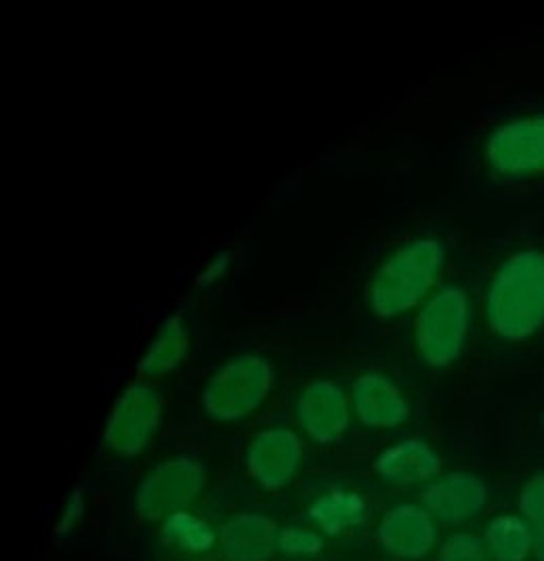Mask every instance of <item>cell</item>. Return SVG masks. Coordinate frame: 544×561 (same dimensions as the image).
I'll return each mask as SVG.
<instances>
[{
  "mask_svg": "<svg viewBox=\"0 0 544 561\" xmlns=\"http://www.w3.org/2000/svg\"><path fill=\"white\" fill-rule=\"evenodd\" d=\"M438 561H493V558L479 536L459 533L441 545Z\"/></svg>",
  "mask_w": 544,
  "mask_h": 561,
  "instance_id": "ffe728a7",
  "label": "cell"
},
{
  "mask_svg": "<svg viewBox=\"0 0 544 561\" xmlns=\"http://www.w3.org/2000/svg\"><path fill=\"white\" fill-rule=\"evenodd\" d=\"M473 299L459 282L441 284L416 311L413 345L418 359L431 370H448L465 356L473 329Z\"/></svg>",
  "mask_w": 544,
  "mask_h": 561,
  "instance_id": "3957f363",
  "label": "cell"
},
{
  "mask_svg": "<svg viewBox=\"0 0 544 561\" xmlns=\"http://www.w3.org/2000/svg\"><path fill=\"white\" fill-rule=\"evenodd\" d=\"M448 249L436 236H416L391 251L368 284V307L379 320L418 311L440 288Z\"/></svg>",
  "mask_w": 544,
  "mask_h": 561,
  "instance_id": "7a4b0ae2",
  "label": "cell"
},
{
  "mask_svg": "<svg viewBox=\"0 0 544 561\" xmlns=\"http://www.w3.org/2000/svg\"><path fill=\"white\" fill-rule=\"evenodd\" d=\"M484 545L493 561H528L534 556V536L528 522L518 515H496L484 533Z\"/></svg>",
  "mask_w": 544,
  "mask_h": 561,
  "instance_id": "e0dca14e",
  "label": "cell"
},
{
  "mask_svg": "<svg viewBox=\"0 0 544 561\" xmlns=\"http://www.w3.org/2000/svg\"><path fill=\"white\" fill-rule=\"evenodd\" d=\"M84 492L82 488H77L68 499H66V505L61 510L59 515V522H57V535L63 536L68 533H72L78 526V522L82 519L84 515Z\"/></svg>",
  "mask_w": 544,
  "mask_h": 561,
  "instance_id": "7402d4cb",
  "label": "cell"
},
{
  "mask_svg": "<svg viewBox=\"0 0 544 561\" xmlns=\"http://www.w3.org/2000/svg\"><path fill=\"white\" fill-rule=\"evenodd\" d=\"M189 352V332L182 313L169 316L150 341L146 354L139 359V373L146 379L171 375L183 364Z\"/></svg>",
  "mask_w": 544,
  "mask_h": 561,
  "instance_id": "9a60e30c",
  "label": "cell"
},
{
  "mask_svg": "<svg viewBox=\"0 0 544 561\" xmlns=\"http://www.w3.org/2000/svg\"><path fill=\"white\" fill-rule=\"evenodd\" d=\"M280 530L263 513H240L221 528L219 542L230 561H267L278 549Z\"/></svg>",
  "mask_w": 544,
  "mask_h": 561,
  "instance_id": "5bb4252c",
  "label": "cell"
},
{
  "mask_svg": "<svg viewBox=\"0 0 544 561\" xmlns=\"http://www.w3.org/2000/svg\"><path fill=\"white\" fill-rule=\"evenodd\" d=\"M299 427L315 444L338 442L351 423V400L335 381L317 379L305 385L294 402Z\"/></svg>",
  "mask_w": 544,
  "mask_h": 561,
  "instance_id": "9c48e42d",
  "label": "cell"
},
{
  "mask_svg": "<svg viewBox=\"0 0 544 561\" xmlns=\"http://www.w3.org/2000/svg\"><path fill=\"white\" fill-rule=\"evenodd\" d=\"M519 511L534 536V558L544 561V471H536L519 492Z\"/></svg>",
  "mask_w": 544,
  "mask_h": 561,
  "instance_id": "d6986e66",
  "label": "cell"
},
{
  "mask_svg": "<svg viewBox=\"0 0 544 561\" xmlns=\"http://www.w3.org/2000/svg\"><path fill=\"white\" fill-rule=\"evenodd\" d=\"M440 471L438 450L420 437L402 439L374 459V473L379 480L395 488L431 484L436 478H440Z\"/></svg>",
  "mask_w": 544,
  "mask_h": 561,
  "instance_id": "4fadbf2b",
  "label": "cell"
},
{
  "mask_svg": "<svg viewBox=\"0 0 544 561\" xmlns=\"http://www.w3.org/2000/svg\"><path fill=\"white\" fill-rule=\"evenodd\" d=\"M423 507L441 524H465L488 505V485L466 471H454L436 478L423 490Z\"/></svg>",
  "mask_w": 544,
  "mask_h": 561,
  "instance_id": "8fae6325",
  "label": "cell"
},
{
  "mask_svg": "<svg viewBox=\"0 0 544 561\" xmlns=\"http://www.w3.org/2000/svg\"><path fill=\"white\" fill-rule=\"evenodd\" d=\"M162 535L171 545L180 547L183 551H189V553H205L208 549H212V545L217 540V536L207 522L187 511H180V513L171 515L169 519H164Z\"/></svg>",
  "mask_w": 544,
  "mask_h": 561,
  "instance_id": "ac0fdd59",
  "label": "cell"
},
{
  "mask_svg": "<svg viewBox=\"0 0 544 561\" xmlns=\"http://www.w3.org/2000/svg\"><path fill=\"white\" fill-rule=\"evenodd\" d=\"M274 385V368L261 354L228 359L208 379L202 409L217 423H238L263 407Z\"/></svg>",
  "mask_w": 544,
  "mask_h": 561,
  "instance_id": "5b68a950",
  "label": "cell"
},
{
  "mask_svg": "<svg viewBox=\"0 0 544 561\" xmlns=\"http://www.w3.org/2000/svg\"><path fill=\"white\" fill-rule=\"evenodd\" d=\"M484 322L496 341L525 345L544 329V247L505 256L484 293Z\"/></svg>",
  "mask_w": 544,
  "mask_h": 561,
  "instance_id": "6da1fadb",
  "label": "cell"
},
{
  "mask_svg": "<svg viewBox=\"0 0 544 561\" xmlns=\"http://www.w3.org/2000/svg\"><path fill=\"white\" fill-rule=\"evenodd\" d=\"M230 265H232V253L221 251V253L215 256V259L208 263L207 267H205V272H202V276H200V284H202V286L217 284V282L221 280V278L228 274Z\"/></svg>",
  "mask_w": 544,
  "mask_h": 561,
  "instance_id": "603a6c76",
  "label": "cell"
},
{
  "mask_svg": "<svg viewBox=\"0 0 544 561\" xmlns=\"http://www.w3.org/2000/svg\"><path fill=\"white\" fill-rule=\"evenodd\" d=\"M366 501L354 490H328L310 505L311 522L324 535L338 536L358 528L366 519Z\"/></svg>",
  "mask_w": 544,
  "mask_h": 561,
  "instance_id": "2e32d148",
  "label": "cell"
},
{
  "mask_svg": "<svg viewBox=\"0 0 544 561\" xmlns=\"http://www.w3.org/2000/svg\"><path fill=\"white\" fill-rule=\"evenodd\" d=\"M324 547V538L310 528L301 526H290L280 530L278 536V549L285 556L292 558H305V556H317Z\"/></svg>",
  "mask_w": 544,
  "mask_h": 561,
  "instance_id": "44dd1931",
  "label": "cell"
},
{
  "mask_svg": "<svg viewBox=\"0 0 544 561\" xmlns=\"http://www.w3.org/2000/svg\"><path fill=\"white\" fill-rule=\"evenodd\" d=\"M162 409V398L152 385L130 383L109 410L104 432L107 450L120 459L139 457L154 439Z\"/></svg>",
  "mask_w": 544,
  "mask_h": 561,
  "instance_id": "8992f818",
  "label": "cell"
},
{
  "mask_svg": "<svg viewBox=\"0 0 544 561\" xmlns=\"http://www.w3.org/2000/svg\"><path fill=\"white\" fill-rule=\"evenodd\" d=\"M482 162L505 185L544 181V110L498 123L482 144Z\"/></svg>",
  "mask_w": 544,
  "mask_h": 561,
  "instance_id": "277c9868",
  "label": "cell"
},
{
  "mask_svg": "<svg viewBox=\"0 0 544 561\" xmlns=\"http://www.w3.org/2000/svg\"><path fill=\"white\" fill-rule=\"evenodd\" d=\"M351 410L368 430H397L410 416L404 389L381 370H368L351 387Z\"/></svg>",
  "mask_w": 544,
  "mask_h": 561,
  "instance_id": "30bf717a",
  "label": "cell"
},
{
  "mask_svg": "<svg viewBox=\"0 0 544 561\" xmlns=\"http://www.w3.org/2000/svg\"><path fill=\"white\" fill-rule=\"evenodd\" d=\"M207 484V471L198 460L173 457L162 460L141 480L135 505L141 519L160 522L192 505Z\"/></svg>",
  "mask_w": 544,
  "mask_h": 561,
  "instance_id": "52a82bcc",
  "label": "cell"
},
{
  "mask_svg": "<svg viewBox=\"0 0 544 561\" xmlns=\"http://www.w3.org/2000/svg\"><path fill=\"white\" fill-rule=\"evenodd\" d=\"M379 545L397 560H423L438 542L436 519L418 505H395L377 528Z\"/></svg>",
  "mask_w": 544,
  "mask_h": 561,
  "instance_id": "7c38bea8",
  "label": "cell"
},
{
  "mask_svg": "<svg viewBox=\"0 0 544 561\" xmlns=\"http://www.w3.org/2000/svg\"><path fill=\"white\" fill-rule=\"evenodd\" d=\"M248 476L265 490L290 484L303 465V442L288 427H269L255 435L244 453Z\"/></svg>",
  "mask_w": 544,
  "mask_h": 561,
  "instance_id": "ba28073f",
  "label": "cell"
}]
</instances>
